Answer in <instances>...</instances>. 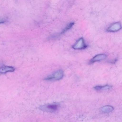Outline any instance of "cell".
Wrapping results in <instances>:
<instances>
[{
    "instance_id": "6da1fadb",
    "label": "cell",
    "mask_w": 122,
    "mask_h": 122,
    "mask_svg": "<svg viewBox=\"0 0 122 122\" xmlns=\"http://www.w3.org/2000/svg\"><path fill=\"white\" fill-rule=\"evenodd\" d=\"M63 76L64 72L62 70H60L47 76L45 78V80L48 81L59 80L62 79Z\"/></svg>"
},
{
    "instance_id": "7a4b0ae2",
    "label": "cell",
    "mask_w": 122,
    "mask_h": 122,
    "mask_svg": "<svg viewBox=\"0 0 122 122\" xmlns=\"http://www.w3.org/2000/svg\"><path fill=\"white\" fill-rule=\"evenodd\" d=\"M59 108V105L57 103L46 104L40 107L41 110L48 112H56Z\"/></svg>"
},
{
    "instance_id": "3957f363",
    "label": "cell",
    "mask_w": 122,
    "mask_h": 122,
    "mask_svg": "<svg viewBox=\"0 0 122 122\" xmlns=\"http://www.w3.org/2000/svg\"><path fill=\"white\" fill-rule=\"evenodd\" d=\"M87 47V46L86 44L84 39L83 38H81L77 41L72 46V48L74 50H79L85 49Z\"/></svg>"
},
{
    "instance_id": "277c9868",
    "label": "cell",
    "mask_w": 122,
    "mask_h": 122,
    "mask_svg": "<svg viewBox=\"0 0 122 122\" xmlns=\"http://www.w3.org/2000/svg\"><path fill=\"white\" fill-rule=\"evenodd\" d=\"M121 28V24L119 22H116L111 24L107 29L109 32H116L120 30Z\"/></svg>"
},
{
    "instance_id": "5b68a950",
    "label": "cell",
    "mask_w": 122,
    "mask_h": 122,
    "mask_svg": "<svg viewBox=\"0 0 122 122\" xmlns=\"http://www.w3.org/2000/svg\"><path fill=\"white\" fill-rule=\"evenodd\" d=\"M107 55L106 54H100L96 55L91 60L90 62V64L103 60L105 59Z\"/></svg>"
},
{
    "instance_id": "8992f818",
    "label": "cell",
    "mask_w": 122,
    "mask_h": 122,
    "mask_svg": "<svg viewBox=\"0 0 122 122\" xmlns=\"http://www.w3.org/2000/svg\"><path fill=\"white\" fill-rule=\"evenodd\" d=\"M15 68L11 66H5L0 68V73H5L15 71Z\"/></svg>"
},
{
    "instance_id": "52a82bcc",
    "label": "cell",
    "mask_w": 122,
    "mask_h": 122,
    "mask_svg": "<svg viewBox=\"0 0 122 122\" xmlns=\"http://www.w3.org/2000/svg\"><path fill=\"white\" fill-rule=\"evenodd\" d=\"M113 110V108L112 107L110 106H104L101 108V110L103 112L105 113L110 112Z\"/></svg>"
},
{
    "instance_id": "ba28073f",
    "label": "cell",
    "mask_w": 122,
    "mask_h": 122,
    "mask_svg": "<svg viewBox=\"0 0 122 122\" xmlns=\"http://www.w3.org/2000/svg\"><path fill=\"white\" fill-rule=\"evenodd\" d=\"M111 86H110L106 85L103 86H96L94 87V89L97 91L102 90H108L111 88Z\"/></svg>"
},
{
    "instance_id": "9c48e42d",
    "label": "cell",
    "mask_w": 122,
    "mask_h": 122,
    "mask_svg": "<svg viewBox=\"0 0 122 122\" xmlns=\"http://www.w3.org/2000/svg\"><path fill=\"white\" fill-rule=\"evenodd\" d=\"M74 25V23L73 22H72L70 23H69L67 26L66 27L63 29V30L62 31V32L61 33V34H63L65 33L66 32H67V30H69L70 29L72 28V27H73Z\"/></svg>"
},
{
    "instance_id": "30bf717a",
    "label": "cell",
    "mask_w": 122,
    "mask_h": 122,
    "mask_svg": "<svg viewBox=\"0 0 122 122\" xmlns=\"http://www.w3.org/2000/svg\"><path fill=\"white\" fill-rule=\"evenodd\" d=\"M5 19H0V24L5 22Z\"/></svg>"
}]
</instances>
